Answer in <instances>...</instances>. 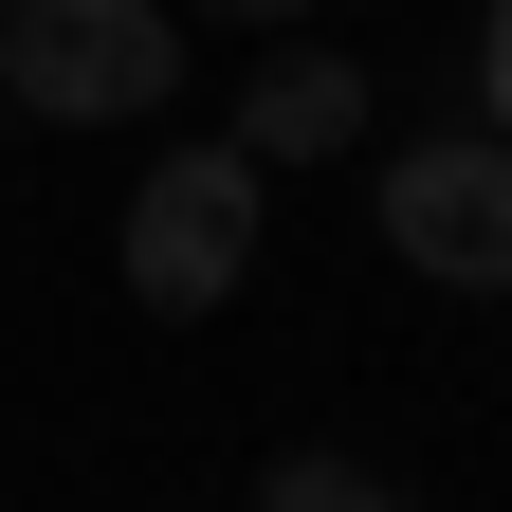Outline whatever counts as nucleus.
<instances>
[{
	"label": "nucleus",
	"mask_w": 512,
	"mask_h": 512,
	"mask_svg": "<svg viewBox=\"0 0 512 512\" xmlns=\"http://www.w3.org/2000/svg\"><path fill=\"white\" fill-rule=\"evenodd\" d=\"M256 512H403V494H384L366 458H275V476H256Z\"/></svg>",
	"instance_id": "5"
},
{
	"label": "nucleus",
	"mask_w": 512,
	"mask_h": 512,
	"mask_svg": "<svg viewBox=\"0 0 512 512\" xmlns=\"http://www.w3.org/2000/svg\"><path fill=\"white\" fill-rule=\"evenodd\" d=\"M183 19H311V0H183Z\"/></svg>",
	"instance_id": "7"
},
{
	"label": "nucleus",
	"mask_w": 512,
	"mask_h": 512,
	"mask_svg": "<svg viewBox=\"0 0 512 512\" xmlns=\"http://www.w3.org/2000/svg\"><path fill=\"white\" fill-rule=\"evenodd\" d=\"M384 238H403L421 275H458V293H512V147H494V128L403 147V165H384Z\"/></svg>",
	"instance_id": "3"
},
{
	"label": "nucleus",
	"mask_w": 512,
	"mask_h": 512,
	"mask_svg": "<svg viewBox=\"0 0 512 512\" xmlns=\"http://www.w3.org/2000/svg\"><path fill=\"white\" fill-rule=\"evenodd\" d=\"M238 147H256V165L366 147V74H348V55H275V74H256V110H238Z\"/></svg>",
	"instance_id": "4"
},
{
	"label": "nucleus",
	"mask_w": 512,
	"mask_h": 512,
	"mask_svg": "<svg viewBox=\"0 0 512 512\" xmlns=\"http://www.w3.org/2000/svg\"><path fill=\"white\" fill-rule=\"evenodd\" d=\"M165 74H183L165 0H19V19H0V110L128 128V110H165Z\"/></svg>",
	"instance_id": "1"
},
{
	"label": "nucleus",
	"mask_w": 512,
	"mask_h": 512,
	"mask_svg": "<svg viewBox=\"0 0 512 512\" xmlns=\"http://www.w3.org/2000/svg\"><path fill=\"white\" fill-rule=\"evenodd\" d=\"M238 275H256V147L147 165V202H128V293L147 311H220Z\"/></svg>",
	"instance_id": "2"
},
{
	"label": "nucleus",
	"mask_w": 512,
	"mask_h": 512,
	"mask_svg": "<svg viewBox=\"0 0 512 512\" xmlns=\"http://www.w3.org/2000/svg\"><path fill=\"white\" fill-rule=\"evenodd\" d=\"M476 128H494V147H512V0H494V19H476Z\"/></svg>",
	"instance_id": "6"
}]
</instances>
